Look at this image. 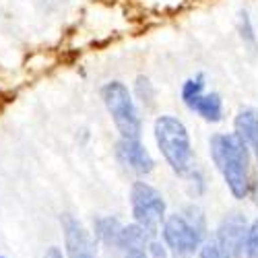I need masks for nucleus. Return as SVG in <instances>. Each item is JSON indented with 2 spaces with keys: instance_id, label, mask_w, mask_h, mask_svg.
Here are the masks:
<instances>
[{
  "instance_id": "obj_1",
  "label": "nucleus",
  "mask_w": 258,
  "mask_h": 258,
  "mask_svg": "<svg viewBox=\"0 0 258 258\" xmlns=\"http://www.w3.org/2000/svg\"><path fill=\"white\" fill-rule=\"evenodd\" d=\"M211 159L233 195V199H246L250 195V151L233 133H217L209 141Z\"/></svg>"
},
{
  "instance_id": "obj_2",
  "label": "nucleus",
  "mask_w": 258,
  "mask_h": 258,
  "mask_svg": "<svg viewBox=\"0 0 258 258\" xmlns=\"http://www.w3.org/2000/svg\"><path fill=\"white\" fill-rule=\"evenodd\" d=\"M155 141L174 174L186 178L195 171V153L188 128L176 116L163 114L155 120Z\"/></svg>"
},
{
  "instance_id": "obj_3",
  "label": "nucleus",
  "mask_w": 258,
  "mask_h": 258,
  "mask_svg": "<svg viewBox=\"0 0 258 258\" xmlns=\"http://www.w3.org/2000/svg\"><path fill=\"white\" fill-rule=\"evenodd\" d=\"M205 219L199 209L188 207L186 213H174L163 219V240L176 258L192 256L203 244Z\"/></svg>"
},
{
  "instance_id": "obj_4",
  "label": "nucleus",
  "mask_w": 258,
  "mask_h": 258,
  "mask_svg": "<svg viewBox=\"0 0 258 258\" xmlns=\"http://www.w3.org/2000/svg\"><path fill=\"white\" fill-rule=\"evenodd\" d=\"M101 99L112 114V120L122 139H141V116L128 87L120 81H110L101 87Z\"/></svg>"
},
{
  "instance_id": "obj_5",
  "label": "nucleus",
  "mask_w": 258,
  "mask_h": 258,
  "mask_svg": "<svg viewBox=\"0 0 258 258\" xmlns=\"http://www.w3.org/2000/svg\"><path fill=\"white\" fill-rule=\"evenodd\" d=\"M131 207L137 225L147 235H155L165 219V201L161 192L147 182H135L131 188Z\"/></svg>"
},
{
  "instance_id": "obj_6",
  "label": "nucleus",
  "mask_w": 258,
  "mask_h": 258,
  "mask_svg": "<svg viewBox=\"0 0 258 258\" xmlns=\"http://www.w3.org/2000/svg\"><path fill=\"white\" fill-rule=\"evenodd\" d=\"M60 223H62V231H64V242H67L69 258H97L89 233L85 231V227L79 219H75L69 213H64L60 217Z\"/></svg>"
},
{
  "instance_id": "obj_7",
  "label": "nucleus",
  "mask_w": 258,
  "mask_h": 258,
  "mask_svg": "<svg viewBox=\"0 0 258 258\" xmlns=\"http://www.w3.org/2000/svg\"><path fill=\"white\" fill-rule=\"evenodd\" d=\"M116 153L126 167H131L133 171H137L141 176L151 174L155 167L151 153L141 145L139 139H120V143L116 145Z\"/></svg>"
},
{
  "instance_id": "obj_8",
  "label": "nucleus",
  "mask_w": 258,
  "mask_h": 258,
  "mask_svg": "<svg viewBox=\"0 0 258 258\" xmlns=\"http://www.w3.org/2000/svg\"><path fill=\"white\" fill-rule=\"evenodd\" d=\"M246 221L244 217H240L238 213L227 217L219 229H217V235H215V240H217L225 252L233 258V256H240L242 254V248H244V240H246Z\"/></svg>"
},
{
  "instance_id": "obj_9",
  "label": "nucleus",
  "mask_w": 258,
  "mask_h": 258,
  "mask_svg": "<svg viewBox=\"0 0 258 258\" xmlns=\"http://www.w3.org/2000/svg\"><path fill=\"white\" fill-rule=\"evenodd\" d=\"M233 135L248 147L258 141V112L254 107H242L238 112L233 120Z\"/></svg>"
},
{
  "instance_id": "obj_10",
  "label": "nucleus",
  "mask_w": 258,
  "mask_h": 258,
  "mask_svg": "<svg viewBox=\"0 0 258 258\" xmlns=\"http://www.w3.org/2000/svg\"><path fill=\"white\" fill-rule=\"evenodd\" d=\"M192 112H197L207 122H221L223 120V101L219 93H203L190 105Z\"/></svg>"
},
{
  "instance_id": "obj_11",
  "label": "nucleus",
  "mask_w": 258,
  "mask_h": 258,
  "mask_svg": "<svg viewBox=\"0 0 258 258\" xmlns=\"http://www.w3.org/2000/svg\"><path fill=\"white\" fill-rule=\"evenodd\" d=\"M120 231H122V223L114 217H99L95 219V235L105 244V246H116L120 242Z\"/></svg>"
},
{
  "instance_id": "obj_12",
  "label": "nucleus",
  "mask_w": 258,
  "mask_h": 258,
  "mask_svg": "<svg viewBox=\"0 0 258 258\" xmlns=\"http://www.w3.org/2000/svg\"><path fill=\"white\" fill-rule=\"evenodd\" d=\"M147 238H149V235H147L137 223L126 225V227L122 225L118 248H122V250H133V248H141V250H145V246H147Z\"/></svg>"
},
{
  "instance_id": "obj_13",
  "label": "nucleus",
  "mask_w": 258,
  "mask_h": 258,
  "mask_svg": "<svg viewBox=\"0 0 258 258\" xmlns=\"http://www.w3.org/2000/svg\"><path fill=\"white\" fill-rule=\"evenodd\" d=\"M203 93H205V77L203 75L192 77V79H188L182 85V101L186 105H190L192 101H195L199 95H203Z\"/></svg>"
},
{
  "instance_id": "obj_14",
  "label": "nucleus",
  "mask_w": 258,
  "mask_h": 258,
  "mask_svg": "<svg viewBox=\"0 0 258 258\" xmlns=\"http://www.w3.org/2000/svg\"><path fill=\"white\" fill-rule=\"evenodd\" d=\"M135 91L139 95V99L147 105V107H151L155 103V89H153V85L151 81H149L147 77H139L137 83H135Z\"/></svg>"
},
{
  "instance_id": "obj_15",
  "label": "nucleus",
  "mask_w": 258,
  "mask_h": 258,
  "mask_svg": "<svg viewBox=\"0 0 258 258\" xmlns=\"http://www.w3.org/2000/svg\"><path fill=\"white\" fill-rule=\"evenodd\" d=\"M244 252H246V258H258V219H254L252 225L246 229Z\"/></svg>"
},
{
  "instance_id": "obj_16",
  "label": "nucleus",
  "mask_w": 258,
  "mask_h": 258,
  "mask_svg": "<svg viewBox=\"0 0 258 258\" xmlns=\"http://www.w3.org/2000/svg\"><path fill=\"white\" fill-rule=\"evenodd\" d=\"M238 27H240L242 39L254 48V46H256V31H254V25H252V19H250V15H248L246 11L240 13V23H238Z\"/></svg>"
},
{
  "instance_id": "obj_17",
  "label": "nucleus",
  "mask_w": 258,
  "mask_h": 258,
  "mask_svg": "<svg viewBox=\"0 0 258 258\" xmlns=\"http://www.w3.org/2000/svg\"><path fill=\"white\" fill-rule=\"evenodd\" d=\"M201 258H231V256L225 252V248L217 240L213 238L211 242L201 244Z\"/></svg>"
},
{
  "instance_id": "obj_18",
  "label": "nucleus",
  "mask_w": 258,
  "mask_h": 258,
  "mask_svg": "<svg viewBox=\"0 0 258 258\" xmlns=\"http://www.w3.org/2000/svg\"><path fill=\"white\" fill-rule=\"evenodd\" d=\"M149 250H151V256H153V258H167L165 246L159 244V242H151V244H149Z\"/></svg>"
},
{
  "instance_id": "obj_19",
  "label": "nucleus",
  "mask_w": 258,
  "mask_h": 258,
  "mask_svg": "<svg viewBox=\"0 0 258 258\" xmlns=\"http://www.w3.org/2000/svg\"><path fill=\"white\" fill-rule=\"evenodd\" d=\"M124 252H126V256H124V258H147L145 250H141V248H133V250H124Z\"/></svg>"
},
{
  "instance_id": "obj_20",
  "label": "nucleus",
  "mask_w": 258,
  "mask_h": 258,
  "mask_svg": "<svg viewBox=\"0 0 258 258\" xmlns=\"http://www.w3.org/2000/svg\"><path fill=\"white\" fill-rule=\"evenodd\" d=\"M44 258H64V254L60 252V248H56V246H50Z\"/></svg>"
},
{
  "instance_id": "obj_21",
  "label": "nucleus",
  "mask_w": 258,
  "mask_h": 258,
  "mask_svg": "<svg viewBox=\"0 0 258 258\" xmlns=\"http://www.w3.org/2000/svg\"><path fill=\"white\" fill-rule=\"evenodd\" d=\"M252 195H254V203L258 205V182H256V186H254V190H252Z\"/></svg>"
},
{
  "instance_id": "obj_22",
  "label": "nucleus",
  "mask_w": 258,
  "mask_h": 258,
  "mask_svg": "<svg viewBox=\"0 0 258 258\" xmlns=\"http://www.w3.org/2000/svg\"><path fill=\"white\" fill-rule=\"evenodd\" d=\"M252 147H254V153H256V157H258V141H256V143H254Z\"/></svg>"
},
{
  "instance_id": "obj_23",
  "label": "nucleus",
  "mask_w": 258,
  "mask_h": 258,
  "mask_svg": "<svg viewBox=\"0 0 258 258\" xmlns=\"http://www.w3.org/2000/svg\"><path fill=\"white\" fill-rule=\"evenodd\" d=\"M0 258H7V256H0Z\"/></svg>"
}]
</instances>
